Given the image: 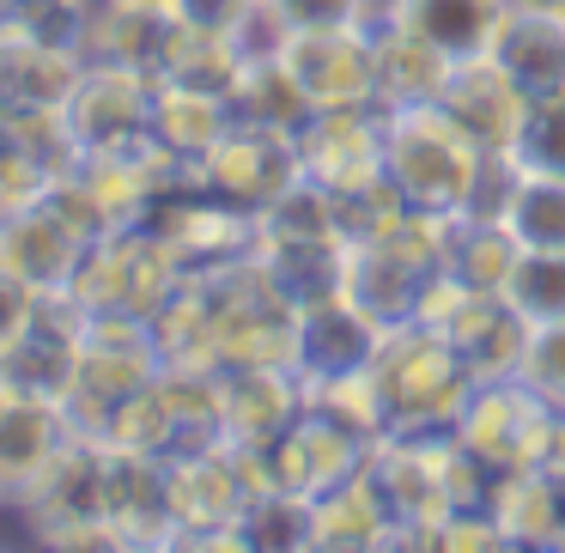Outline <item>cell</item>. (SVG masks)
I'll use <instances>...</instances> for the list:
<instances>
[{"mask_svg":"<svg viewBox=\"0 0 565 553\" xmlns=\"http://www.w3.org/2000/svg\"><path fill=\"white\" fill-rule=\"evenodd\" d=\"M492 62H499L529 98L565 92V7H529V0H511L504 31H499V43H492Z\"/></svg>","mask_w":565,"mask_h":553,"instance_id":"30bf717a","label":"cell"},{"mask_svg":"<svg viewBox=\"0 0 565 553\" xmlns=\"http://www.w3.org/2000/svg\"><path fill=\"white\" fill-rule=\"evenodd\" d=\"M499 152H487L438 98L383 110V177L419 213H475Z\"/></svg>","mask_w":565,"mask_h":553,"instance_id":"6da1fadb","label":"cell"},{"mask_svg":"<svg viewBox=\"0 0 565 553\" xmlns=\"http://www.w3.org/2000/svg\"><path fill=\"white\" fill-rule=\"evenodd\" d=\"M147 7H164V13H171V7H177V0H147Z\"/></svg>","mask_w":565,"mask_h":553,"instance_id":"ac0fdd59","label":"cell"},{"mask_svg":"<svg viewBox=\"0 0 565 553\" xmlns=\"http://www.w3.org/2000/svg\"><path fill=\"white\" fill-rule=\"evenodd\" d=\"M201 189H213L220 201L244 213H262L274 195L305 177V159H298V135H280V128H256V123H232L225 140L195 164Z\"/></svg>","mask_w":565,"mask_h":553,"instance_id":"3957f363","label":"cell"},{"mask_svg":"<svg viewBox=\"0 0 565 553\" xmlns=\"http://www.w3.org/2000/svg\"><path fill=\"white\" fill-rule=\"evenodd\" d=\"M280 62L292 67V79L310 98V110H359V104H377V50H371V25L292 31Z\"/></svg>","mask_w":565,"mask_h":553,"instance_id":"8992f818","label":"cell"},{"mask_svg":"<svg viewBox=\"0 0 565 553\" xmlns=\"http://www.w3.org/2000/svg\"><path fill=\"white\" fill-rule=\"evenodd\" d=\"M38 305H43V298L31 293L25 280H13V274L0 268V347H7L19 329H25V322H31V310H38Z\"/></svg>","mask_w":565,"mask_h":553,"instance_id":"2e32d148","label":"cell"},{"mask_svg":"<svg viewBox=\"0 0 565 553\" xmlns=\"http://www.w3.org/2000/svg\"><path fill=\"white\" fill-rule=\"evenodd\" d=\"M232 92L213 86H183V79H159V98H152V140H159L171 159L201 164L232 128Z\"/></svg>","mask_w":565,"mask_h":553,"instance_id":"8fae6325","label":"cell"},{"mask_svg":"<svg viewBox=\"0 0 565 553\" xmlns=\"http://www.w3.org/2000/svg\"><path fill=\"white\" fill-rule=\"evenodd\" d=\"M79 262H86V237L50 201L19 213L13 225H0V268L13 274V280H25L38 298H67Z\"/></svg>","mask_w":565,"mask_h":553,"instance_id":"ba28073f","label":"cell"},{"mask_svg":"<svg viewBox=\"0 0 565 553\" xmlns=\"http://www.w3.org/2000/svg\"><path fill=\"white\" fill-rule=\"evenodd\" d=\"M43 195H50V171L0 135V225H13L19 213H31Z\"/></svg>","mask_w":565,"mask_h":553,"instance_id":"9a60e30c","label":"cell"},{"mask_svg":"<svg viewBox=\"0 0 565 553\" xmlns=\"http://www.w3.org/2000/svg\"><path fill=\"white\" fill-rule=\"evenodd\" d=\"M516 237V249H565V177H541V171H516L504 183L499 208L487 213Z\"/></svg>","mask_w":565,"mask_h":553,"instance_id":"7c38bea8","label":"cell"},{"mask_svg":"<svg viewBox=\"0 0 565 553\" xmlns=\"http://www.w3.org/2000/svg\"><path fill=\"white\" fill-rule=\"evenodd\" d=\"M152 98H159V79L147 67L86 62V79L67 98V128L79 140V159L86 152H122L135 140H147L152 135Z\"/></svg>","mask_w":565,"mask_h":553,"instance_id":"5b68a950","label":"cell"},{"mask_svg":"<svg viewBox=\"0 0 565 553\" xmlns=\"http://www.w3.org/2000/svg\"><path fill=\"white\" fill-rule=\"evenodd\" d=\"M516 383H523L535 402L565 407V317L559 322H535L516 359Z\"/></svg>","mask_w":565,"mask_h":553,"instance_id":"5bb4252c","label":"cell"},{"mask_svg":"<svg viewBox=\"0 0 565 553\" xmlns=\"http://www.w3.org/2000/svg\"><path fill=\"white\" fill-rule=\"evenodd\" d=\"M504 13H511V0H390V19L383 25L407 31L431 55L462 67V62L492 55V43L504 31Z\"/></svg>","mask_w":565,"mask_h":553,"instance_id":"9c48e42d","label":"cell"},{"mask_svg":"<svg viewBox=\"0 0 565 553\" xmlns=\"http://www.w3.org/2000/svg\"><path fill=\"white\" fill-rule=\"evenodd\" d=\"M189 274L177 268L171 244H164L152 225H116L98 244H86L74 286H67V305L86 322H147L159 317L177 298Z\"/></svg>","mask_w":565,"mask_h":553,"instance_id":"7a4b0ae2","label":"cell"},{"mask_svg":"<svg viewBox=\"0 0 565 553\" xmlns=\"http://www.w3.org/2000/svg\"><path fill=\"white\" fill-rule=\"evenodd\" d=\"M553 504H559V535H553V547H565V475H553Z\"/></svg>","mask_w":565,"mask_h":553,"instance_id":"e0dca14e","label":"cell"},{"mask_svg":"<svg viewBox=\"0 0 565 553\" xmlns=\"http://www.w3.org/2000/svg\"><path fill=\"white\" fill-rule=\"evenodd\" d=\"M74 438V419L67 407L55 402H38V395H19L0 383V504H19L38 475L67 450Z\"/></svg>","mask_w":565,"mask_h":553,"instance_id":"52a82bcc","label":"cell"},{"mask_svg":"<svg viewBox=\"0 0 565 553\" xmlns=\"http://www.w3.org/2000/svg\"><path fill=\"white\" fill-rule=\"evenodd\" d=\"M79 359H86V317H79L67 298H43L31 310V322L0 347V383L19 395H38V402L67 407L79 377Z\"/></svg>","mask_w":565,"mask_h":553,"instance_id":"277c9868","label":"cell"},{"mask_svg":"<svg viewBox=\"0 0 565 553\" xmlns=\"http://www.w3.org/2000/svg\"><path fill=\"white\" fill-rule=\"evenodd\" d=\"M499 298L516 322H529V329H535V322H559L565 317V249H516Z\"/></svg>","mask_w":565,"mask_h":553,"instance_id":"4fadbf2b","label":"cell"}]
</instances>
